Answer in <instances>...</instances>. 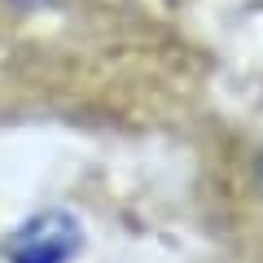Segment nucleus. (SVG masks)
Returning a JSON list of instances; mask_svg holds the SVG:
<instances>
[{
  "instance_id": "1",
  "label": "nucleus",
  "mask_w": 263,
  "mask_h": 263,
  "mask_svg": "<svg viewBox=\"0 0 263 263\" xmlns=\"http://www.w3.org/2000/svg\"><path fill=\"white\" fill-rule=\"evenodd\" d=\"M84 246V233L70 215L62 211H44V215L27 219L9 241V263H70Z\"/></svg>"
},
{
  "instance_id": "2",
  "label": "nucleus",
  "mask_w": 263,
  "mask_h": 263,
  "mask_svg": "<svg viewBox=\"0 0 263 263\" xmlns=\"http://www.w3.org/2000/svg\"><path fill=\"white\" fill-rule=\"evenodd\" d=\"M259 189H263V162H259Z\"/></svg>"
},
{
  "instance_id": "3",
  "label": "nucleus",
  "mask_w": 263,
  "mask_h": 263,
  "mask_svg": "<svg viewBox=\"0 0 263 263\" xmlns=\"http://www.w3.org/2000/svg\"><path fill=\"white\" fill-rule=\"evenodd\" d=\"M18 5H35V0H18Z\"/></svg>"
}]
</instances>
